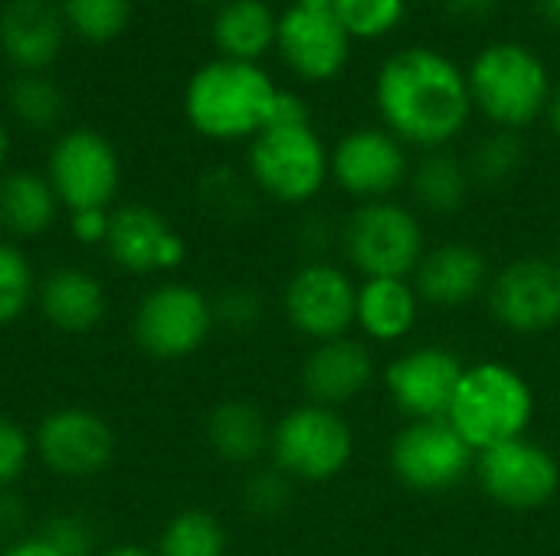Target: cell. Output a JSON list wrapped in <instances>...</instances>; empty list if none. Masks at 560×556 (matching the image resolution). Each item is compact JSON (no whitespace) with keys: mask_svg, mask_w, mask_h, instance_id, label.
<instances>
[{"mask_svg":"<svg viewBox=\"0 0 560 556\" xmlns=\"http://www.w3.org/2000/svg\"><path fill=\"white\" fill-rule=\"evenodd\" d=\"M276 46L285 66L308 82H328L341 75L351 59V36L331 7H299L292 3L279 16Z\"/></svg>","mask_w":560,"mask_h":556,"instance_id":"16","label":"cell"},{"mask_svg":"<svg viewBox=\"0 0 560 556\" xmlns=\"http://www.w3.org/2000/svg\"><path fill=\"white\" fill-rule=\"evenodd\" d=\"M39 311L59 331L82 334L105 318V288L95 275L82 269H56L36 288Z\"/></svg>","mask_w":560,"mask_h":556,"instance_id":"23","label":"cell"},{"mask_svg":"<svg viewBox=\"0 0 560 556\" xmlns=\"http://www.w3.org/2000/svg\"><path fill=\"white\" fill-rule=\"evenodd\" d=\"M282 305L289 324L299 334L312 338L315 344L335 341L345 338L354 324L358 285L351 272H345L341 265L312 259L302 269H295V275L289 279Z\"/></svg>","mask_w":560,"mask_h":556,"instance_id":"12","label":"cell"},{"mask_svg":"<svg viewBox=\"0 0 560 556\" xmlns=\"http://www.w3.org/2000/svg\"><path fill=\"white\" fill-rule=\"evenodd\" d=\"M443 7L459 23H479L495 10V0H443Z\"/></svg>","mask_w":560,"mask_h":556,"instance_id":"40","label":"cell"},{"mask_svg":"<svg viewBox=\"0 0 560 556\" xmlns=\"http://www.w3.org/2000/svg\"><path fill=\"white\" fill-rule=\"evenodd\" d=\"M10 108L26 128L46 131L62 118L66 102H62V92L56 82H49L39 72H23L10 85Z\"/></svg>","mask_w":560,"mask_h":556,"instance_id":"29","label":"cell"},{"mask_svg":"<svg viewBox=\"0 0 560 556\" xmlns=\"http://www.w3.org/2000/svg\"><path fill=\"white\" fill-rule=\"evenodd\" d=\"M289 125H312V111H308V102L302 95H295L289 88H279L266 128H289Z\"/></svg>","mask_w":560,"mask_h":556,"instance_id":"38","label":"cell"},{"mask_svg":"<svg viewBox=\"0 0 560 556\" xmlns=\"http://www.w3.org/2000/svg\"><path fill=\"white\" fill-rule=\"evenodd\" d=\"M105 249L115 265L135 275H148L158 269H174L184 259V239L171 229V223L141 203L118 206L108 216Z\"/></svg>","mask_w":560,"mask_h":556,"instance_id":"18","label":"cell"},{"mask_svg":"<svg viewBox=\"0 0 560 556\" xmlns=\"http://www.w3.org/2000/svg\"><path fill=\"white\" fill-rule=\"evenodd\" d=\"M7 147H10V138H7V128H3V121H0V164H3V157H7Z\"/></svg>","mask_w":560,"mask_h":556,"instance_id":"45","label":"cell"},{"mask_svg":"<svg viewBox=\"0 0 560 556\" xmlns=\"http://www.w3.org/2000/svg\"><path fill=\"white\" fill-rule=\"evenodd\" d=\"M551 259L560 265V236H558V249H555V256H551Z\"/></svg>","mask_w":560,"mask_h":556,"instance_id":"47","label":"cell"},{"mask_svg":"<svg viewBox=\"0 0 560 556\" xmlns=\"http://www.w3.org/2000/svg\"><path fill=\"white\" fill-rule=\"evenodd\" d=\"M108 216L105 210H79L72 213V233L75 239H82L85 246H95V242H105L108 236Z\"/></svg>","mask_w":560,"mask_h":556,"instance_id":"39","label":"cell"},{"mask_svg":"<svg viewBox=\"0 0 560 556\" xmlns=\"http://www.w3.org/2000/svg\"><path fill=\"white\" fill-rule=\"evenodd\" d=\"M36 456L46 469L62 478H92L108 469L115 456V436L108 423L89 410H56L49 413L33 439Z\"/></svg>","mask_w":560,"mask_h":556,"instance_id":"17","label":"cell"},{"mask_svg":"<svg viewBox=\"0 0 560 556\" xmlns=\"http://www.w3.org/2000/svg\"><path fill=\"white\" fill-rule=\"evenodd\" d=\"M39 537H46L62 556L89 554V531H85V524L75 521V518H56V521H49L46 531H43Z\"/></svg>","mask_w":560,"mask_h":556,"instance_id":"37","label":"cell"},{"mask_svg":"<svg viewBox=\"0 0 560 556\" xmlns=\"http://www.w3.org/2000/svg\"><path fill=\"white\" fill-rule=\"evenodd\" d=\"M374 98L387 131L427 151L446 147L472 111L466 72L450 56L427 46L394 52L377 72Z\"/></svg>","mask_w":560,"mask_h":556,"instance_id":"1","label":"cell"},{"mask_svg":"<svg viewBox=\"0 0 560 556\" xmlns=\"http://www.w3.org/2000/svg\"><path fill=\"white\" fill-rule=\"evenodd\" d=\"M56 193L46 177L33 170H10L0 177V226L10 236H39L56 220Z\"/></svg>","mask_w":560,"mask_h":556,"instance_id":"26","label":"cell"},{"mask_svg":"<svg viewBox=\"0 0 560 556\" xmlns=\"http://www.w3.org/2000/svg\"><path fill=\"white\" fill-rule=\"evenodd\" d=\"M62 20L89 43L115 39L131 20V0H62Z\"/></svg>","mask_w":560,"mask_h":556,"instance_id":"31","label":"cell"},{"mask_svg":"<svg viewBox=\"0 0 560 556\" xmlns=\"http://www.w3.org/2000/svg\"><path fill=\"white\" fill-rule=\"evenodd\" d=\"M279 16L266 0H226L213 16V43L223 59L256 62L269 46H276Z\"/></svg>","mask_w":560,"mask_h":556,"instance_id":"24","label":"cell"},{"mask_svg":"<svg viewBox=\"0 0 560 556\" xmlns=\"http://www.w3.org/2000/svg\"><path fill=\"white\" fill-rule=\"evenodd\" d=\"M371 383H374V357L368 344L348 334L315 344L302 364V387L308 393V403L318 406L338 410L358 400Z\"/></svg>","mask_w":560,"mask_h":556,"instance_id":"19","label":"cell"},{"mask_svg":"<svg viewBox=\"0 0 560 556\" xmlns=\"http://www.w3.org/2000/svg\"><path fill=\"white\" fill-rule=\"evenodd\" d=\"M463 374L466 364L453 351L427 344L390 360V367L384 370V387L397 413H404L410 423L446 419Z\"/></svg>","mask_w":560,"mask_h":556,"instance_id":"15","label":"cell"},{"mask_svg":"<svg viewBox=\"0 0 560 556\" xmlns=\"http://www.w3.org/2000/svg\"><path fill=\"white\" fill-rule=\"evenodd\" d=\"M276 95V82L256 62L213 59L187 82L184 111L203 138L240 141L256 138L269 125Z\"/></svg>","mask_w":560,"mask_h":556,"instance_id":"2","label":"cell"},{"mask_svg":"<svg viewBox=\"0 0 560 556\" xmlns=\"http://www.w3.org/2000/svg\"><path fill=\"white\" fill-rule=\"evenodd\" d=\"M545 10L555 23H560V0H545Z\"/></svg>","mask_w":560,"mask_h":556,"instance_id":"44","label":"cell"},{"mask_svg":"<svg viewBox=\"0 0 560 556\" xmlns=\"http://www.w3.org/2000/svg\"><path fill=\"white\" fill-rule=\"evenodd\" d=\"M299 7H331L335 0H295Z\"/></svg>","mask_w":560,"mask_h":556,"instance_id":"46","label":"cell"},{"mask_svg":"<svg viewBox=\"0 0 560 556\" xmlns=\"http://www.w3.org/2000/svg\"><path fill=\"white\" fill-rule=\"evenodd\" d=\"M446 419L479 456L528 436L535 419V390L515 367L502 360H482L466 367Z\"/></svg>","mask_w":560,"mask_h":556,"instance_id":"3","label":"cell"},{"mask_svg":"<svg viewBox=\"0 0 560 556\" xmlns=\"http://www.w3.org/2000/svg\"><path fill=\"white\" fill-rule=\"evenodd\" d=\"M102 556H154V554H148L144 547H115V551H105Z\"/></svg>","mask_w":560,"mask_h":556,"instance_id":"43","label":"cell"},{"mask_svg":"<svg viewBox=\"0 0 560 556\" xmlns=\"http://www.w3.org/2000/svg\"><path fill=\"white\" fill-rule=\"evenodd\" d=\"M210 449L233 465H249L272 446V429L266 416L246 400H226L207 416Z\"/></svg>","mask_w":560,"mask_h":556,"instance_id":"25","label":"cell"},{"mask_svg":"<svg viewBox=\"0 0 560 556\" xmlns=\"http://www.w3.org/2000/svg\"><path fill=\"white\" fill-rule=\"evenodd\" d=\"M338 242L364 279H407L427 252L420 220L394 200L361 203L338 229Z\"/></svg>","mask_w":560,"mask_h":556,"instance_id":"5","label":"cell"},{"mask_svg":"<svg viewBox=\"0 0 560 556\" xmlns=\"http://www.w3.org/2000/svg\"><path fill=\"white\" fill-rule=\"evenodd\" d=\"M253 184L279 203H308L331 177V154L312 125L262 128L249 147Z\"/></svg>","mask_w":560,"mask_h":556,"instance_id":"7","label":"cell"},{"mask_svg":"<svg viewBox=\"0 0 560 556\" xmlns=\"http://www.w3.org/2000/svg\"><path fill=\"white\" fill-rule=\"evenodd\" d=\"M262 315V301L253 288H226L213 301V321L226 328H253Z\"/></svg>","mask_w":560,"mask_h":556,"instance_id":"36","label":"cell"},{"mask_svg":"<svg viewBox=\"0 0 560 556\" xmlns=\"http://www.w3.org/2000/svg\"><path fill=\"white\" fill-rule=\"evenodd\" d=\"M331 177L361 203L387 200L410 180V157L404 141L387 128H358L335 144Z\"/></svg>","mask_w":560,"mask_h":556,"instance_id":"14","label":"cell"},{"mask_svg":"<svg viewBox=\"0 0 560 556\" xmlns=\"http://www.w3.org/2000/svg\"><path fill=\"white\" fill-rule=\"evenodd\" d=\"M0 556H62L46 537H30V541H16L10 544Z\"/></svg>","mask_w":560,"mask_h":556,"instance_id":"41","label":"cell"},{"mask_svg":"<svg viewBox=\"0 0 560 556\" xmlns=\"http://www.w3.org/2000/svg\"><path fill=\"white\" fill-rule=\"evenodd\" d=\"M525 164V144L518 138V131H492L489 138H482L469 157V177L489 187H499L505 180H512Z\"/></svg>","mask_w":560,"mask_h":556,"instance_id":"30","label":"cell"},{"mask_svg":"<svg viewBox=\"0 0 560 556\" xmlns=\"http://www.w3.org/2000/svg\"><path fill=\"white\" fill-rule=\"evenodd\" d=\"M390 472L400 485L427 495L450 492L476 472V449L450 419L407 423L390 442Z\"/></svg>","mask_w":560,"mask_h":556,"instance_id":"8","label":"cell"},{"mask_svg":"<svg viewBox=\"0 0 560 556\" xmlns=\"http://www.w3.org/2000/svg\"><path fill=\"white\" fill-rule=\"evenodd\" d=\"M0 46L23 72L46 69L62 49V13L49 0H10L0 13Z\"/></svg>","mask_w":560,"mask_h":556,"instance_id":"21","label":"cell"},{"mask_svg":"<svg viewBox=\"0 0 560 556\" xmlns=\"http://www.w3.org/2000/svg\"><path fill=\"white\" fill-rule=\"evenodd\" d=\"M331 10L351 39H377L404 20L407 0H335Z\"/></svg>","mask_w":560,"mask_h":556,"instance_id":"32","label":"cell"},{"mask_svg":"<svg viewBox=\"0 0 560 556\" xmlns=\"http://www.w3.org/2000/svg\"><path fill=\"white\" fill-rule=\"evenodd\" d=\"M33 295H36V279L30 259L16 246L0 242V328L13 324L26 311Z\"/></svg>","mask_w":560,"mask_h":556,"instance_id":"33","label":"cell"},{"mask_svg":"<svg viewBox=\"0 0 560 556\" xmlns=\"http://www.w3.org/2000/svg\"><path fill=\"white\" fill-rule=\"evenodd\" d=\"M413 288L420 301H430L436 308L469 305L489 288V262L476 246L466 242L433 246L413 269Z\"/></svg>","mask_w":560,"mask_h":556,"instance_id":"20","label":"cell"},{"mask_svg":"<svg viewBox=\"0 0 560 556\" xmlns=\"http://www.w3.org/2000/svg\"><path fill=\"white\" fill-rule=\"evenodd\" d=\"M158 556H226V531L207 511H180L167 521Z\"/></svg>","mask_w":560,"mask_h":556,"instance_id":"28","label":"cell"},{"mask_svg":"<svg viewBox=\"0 0 560 556\" xmlns=\"http://www.w3.org/2000/svg\"><path fill=\"white\" fill-rule=\"evenodd\" d=\"M466 79L472 105L505 131H522L541 118L555 92L548 66L522 43L486 46L472 59Z\"/></svg>","mask_w":560,"mask_h":556,"instance_id":"4","label":"cell"},{"mask_svg":"<svg viewBox=\"0 0 560 556\" xmlns=\"http://www.w3.org/2000/svg\"><path fill=\"white\" fill-rule=\"evenodd\" d=\"M420 318V295L407 279H364L358 285L354 324L377 344L404 341Z\"/></svg>","mask_w":560,"mask_h":556,"instance_id":"22","label":"cell"},{"mask_svg":"<svg viewBox=\"0 0 560 556\" xmlns=\"http://www.w3.org/2000/svg\"><path fill=\"white\" fill-rule=\"evenodd\" d=\"M482 492L509 511H538L560 492V462L551 449L522 436L476 456Z\"/></svg>","mask_w":560,"mask_h":556,"instance_id":"10","label":"cell"},{"mask_svg":"<svg viewBox=\"0 0 560 556\" xmlns=\"http://www.w3.org/2000/svg\"><path fill=\"white\" fill-rule=\"evenodd\" d=\"M272 462L292 482H331L354 456V433L348 419L318 403H302L289 410L272 426Z\"/></svg>","mask_w":560,"mask_h":556,"instance_id":"6","label":"cell"},{"mask_svg":"<svg viewBox=\"0 0 560 556\" xmlns=\"http://www.w3.org/2000/svg\"><path fill=\"white\" fill-rule=\"evenodd\" d=\"M495 321L515 334H545L560 324V265L555 259L525 256L489 282Z\"/></svg>","mask_w":560,"mask_h":556,"instance_id":"13","label":"cell"},{"mask_svg":"<svg viewBox=\"0 0 560 556\" xmlns=\"http://www.w3.org/2000/svg\"><path fill=\"white\" fill-rule=\"evenodd\" d=\"M46 180L69 213L79 210H105L118 193L121 167L115 147L89 128L66 131L49 151Z\"/></svg>","mask_w":560,"mask_h":556,"instance_id":"11","label":"cell"},{"mask_svg":"<svg viewBox=\"0 0 560 556\" xmlns=\"http://www.w3.org/2000/svg\"><path fill=\"white\" fill-rule=\"evenodd\" d=\"M203 3H217V0H203Z\"/></svg>","mask_w":560,"mask_h":556,"instance_id":"48","label":"cell"},{"mask_svg":"<svg viewBox=\"0 0 560 556\" xmlns=\"http://www.w3.org/2000/svg\"><path fill=\"white\" fill-rule=\"evenodd\" d=\"M30 436L7 416H0V488L13 485L30 462Z\"/></svg>","mask_w":560,"mask_h":556,"instance_id":"35","label":"cell"},{"mask_svg":"<svg viewBox=\"0 0 560 556\" xmlns=\"http://www.w3.org/2000/svg\"><path fill=\"white\" fill-rule=\"evenodd\" d=\"M213 301L184 282H171L144 295L135 311V341L158 360H180L203 347L213 328Z\"/></svg>","mask_w":560,"mask_h":556,"instance_id":"9","label":"cell"},{"mask_svg":"<svg viewBox=\"0 0 560 556\" xmlns=\"http://www.w3.org/2000/svg\"><path fill=\"white\" fill-rule=\"evenodd\" d=\"M548 121H551V128H555V134H560V88L551 92V102H548Z\"/></svg>","mask_w":560,"mask_h":556,"instance_id":"42","label":"cell"},{"mask_svg":"<svg viewBox=\"0 0 560 556\" xmlns=\"http://www.w3.org/2000/svg\"><path fill=\"white\" fill-rule=\"evenodd\" d=\"M472 187L469 177V164H463L459 157H453L450 151H427L420 157V164L410 170V190L417 197V203L427 213L436 216H450L466 203V193Z\"/></svg>","mask_w":560,"mask_h":556,"instance_id":"27","label":"cell"},{"mask_svg":"<svg viewBox=\"0 0 560 556\" xmlns=\"http://www.w3.org/2000/svg\"><path fill=\"white\" fill-rule=\"evenodd\" d=\"M292 478L285 472H279L276 465L272 469H262L256 475H249L246 488H243V505L259 514V518H276L289 508L292 501Z\"/></svg>","mask_w":560,"mask_h":556,"instance_id":"34","label":"cell"}]
</instances>
